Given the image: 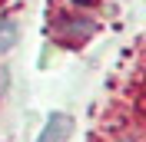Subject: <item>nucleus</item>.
I'll return each mask as SVG.
<instances>
[{
  "mask_svg": "<svg viewBox=\"0 0 146 142\" xmlns=\"http://www.w3.org/2000/svg\"><path fill=\"white\" fill-rule=\"evenodd\" d=\"M13 43H17V23L3 17V20H0V56L10 53V50H13Z\"/></svg>",
  "mask_w": 146,
  "mask_h": 142,
  "instance_id": "nucleus-2",
  "label": "nucleus"
},
{
  "mask_svg": "<svg viewBox=\"0 0 146 142\" xmlns=\"http://www.w3.org/2000/svg\"><path fill=\"white\" fill-rule=\"evenodd\" d=\"M70 129H73V122H70L66 112H50L43 129H40V135H36V142H66Z\"/></svg>",
  "mask_w": 146,
  "mask_h": 142,
  "instance_id": "nucleus-1",
  "label": "nucleus"
}]
</instances>
